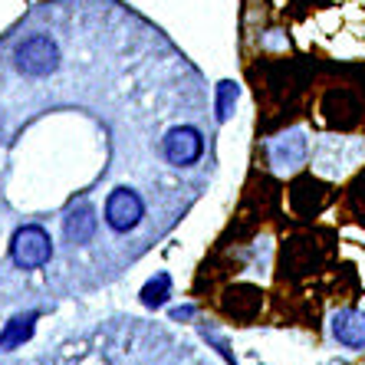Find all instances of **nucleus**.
I'll use <instances>...</instances> for the list:
<instances>
[{"label":"nucleus","instance_id":"obj_4","mask_svg":"<svg viewBox=\"0 0 365 365\" xmlns=\"http://www.w3.org/2000/svg\"><path fill=\"white\" fill-rule=\"evenodd\" d=\"M201 152H204V138L197 128L178 125L165 135V158L171 165H195L201 158Z\"/></svg>","mask_w":365,"mask_h":365},{"label":"nucleus","instance_id":"obj_1","mask_svg":"<svg viewBox=\"0 0 365 365\" xmlns=\"http://www.w3.org/2000/svg\"><path fill=\"white\" fill-rule=\"evenodd\" d=\"M14 63H17V69L26 73V76H50L60 66V46L46 34L26 36L17 50H14Z\"/></svg>","mask_w":365,"mask_h":365},{"label":"nucleus","instance_id":"obj_6","mask_svg":"<svg viewBox=\"0 0 365 365\" xmlns=\"http://www.w3.org/2000/svg\"><path fill=\"white\" fill-rule=\"evenodd\" d=\"M332 332H336V339L349 349H365V316L362 313H346L336 316V323H332Z\"/></svg>","mask_w":365,"mask_h":365},{"label":"nucleus","instance_id":"obj_8","mask_svg":"<svg viewBox=\"0 0 365 365\" xmlns=\"http://www.w3.org/2000/svg\"><path fill=\"white\" fill-rule=\"evenodd\" d=\"M168 289H171V277H168V273H158L155 280H148L142 287V303L148 306V309L162 306L165 299H168Z\"/></svg>","mask_w":365,"mask_h":365},{"label":"nucleus","instance_id":"obj_5","mask_svg":"<svg viewBox=\"0 0 365 365\" xmlns=\"http://www.w3.org/2000/svg\"><path fill=\"white\" fill-rule=\"evenodd\" d=\"M66 240L69 244H89L96 234V207L89 201H79L66 214Z\"/></svg>","mask_w":365,"mask_h":365},{"label":"nucleus","instance_id":"obj_7","mask_svg":"<svg viewBox=\"0 0 365 365\" xmlns=\"http://www.w3.org/2000/svg\"><path fill=\"white\" fill-rule=\"evenodd\" d=\"M34 326H36V316L34 313L14 316V319L4 326V332H0V349H4V352H10V349L24 346V342L34 336Z\"/></svg>","mask_w":365,"mask_h":365},{"label":"nucleus","instance_id":"obj_2","mask_svg":"<svg viewBox=\"0 0 365 365\" xmlns=\"http://www.w3.org/2000/svg\"><path fill=\"white\" fill-rule=\"evenodd\" d=\"M10 254H14V264L24 267V270H36V267L50 264L53 257V240L50 234L36 224H26L14 234V244H10Z\"/></svg>","mask_w":365,"mask_h":365},{"label":"nucleus","instance_id":"obj_3","mask_svg":"<svg viewBox=\"0 0 365 365\" xmlns=\"http://www.w3.org/2000/svg\"><path fill=\"white\" fill-rule=\"evenodd\" d=\"M142 214H145L142 197L135 191H128V187H115L109 195V201H106V221H109L112 230H119V234L135 227L142 221Z\"/></svg>","mask_w":365,"mask_h":365},{"label":"nucleus","instance_id":"obj_9","mask_svg":"<svg viewBox=\"0 0 365 365\" xmlns=\"http://www.w3.org/2000/svg\"><path fill=\"white\" fill-rule=\"evenodd\" d=\"M240 89L237 83H230V79H224L221 86H217V119L227 122L230 115H234V102H237Z\"/></svg>","mask_w":365,"mask_h":365}]
</instances>
